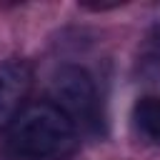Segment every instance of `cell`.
<instances>
[{
    "instance_id": "277c9868",
    "label": "cell",
    "mask_w": 160,
    "mask_h": 160,
    "mask_svg": "<svg viewBox=\"0 0 160 160\" xmlns=\"http://www.w3.org/2000/svg\"><path fill=\"white\" fill-rule=\"evenodd\" d=\"M135 128L152 142H160V95H145L132 108Z\"/></svg>"
},
{
    "instance_id": "7a4b0ae2",
    "label": "cell",
    "mask_w": 160,
    "mask_h": 160,
    "mask_svg": "<svg viewBox=\"0 0 160 160\" xmlns=\"http://www.w3.org/2000/svg\"><path fill=\"white\" fill-rule=\"evenodd\" d=\"M50 102L80 130L98 132L102 125V108L88 70L78 65H62L50 80Z\"/></svg>"
},
{
    "instance_id": "6da1fadb",
    "label": "cell",
    "mask_w": 160,
    "mask_h": 160,
    "mask_svg": "<svg viewBox=\"0 0 160 160\" xmlns=\"http://www.w3.org/2000/svg\"><path fill=\"white\" fill-rule=\"evenodd\" d=\"M78 142V128L50 100L28 102L5 128V145L18 160H68Z\"/></svg>"
},
{
    "instance_id": "3957f363",
    "label": "cell",
    "mask_w": 160,
    "mask_h": 160,
    "mask_svg": "<svg viewBox=\"0 0 160 160\" xmlns=\"http://www.w3.org/2000/svg\"><path fill=\"white\" fill-rule=\"evenodd\" d=\"M32 88V68L20 58L0 62V130H5L15 115L28 105Z\"/></svg>"
}]
</instances>
